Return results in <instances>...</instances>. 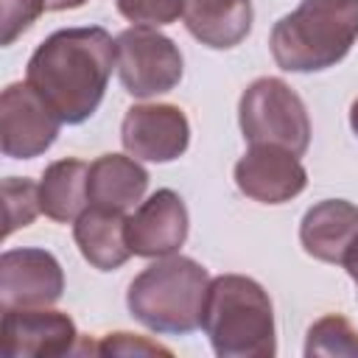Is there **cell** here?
<instances>
[{
	"label": "cell",
	"mask_w": 358,
	"mask_h": 358,
	"mask_svg": "<svg viewBox=\"0 0 358 358\" xmlns=\"http://www.w3.org/2000/svg\"><path fill=\"white\" fill-rule=\"evenodd\" d=\"M112 67L115 39L103 28H62L28 59V84L62 123L76 126L101 106Z\"/></svg>",
	"instance_id": "cell-1"
},
{
	"label": "cell",
	"mask_w": 358,
	"mask_h": 358,
	"mask_svg": "<svg viewBox=\"0 0 358 358\" xmlns=\"http://www.w3.org/2000/svg\"><path fill=\"white\" fill-rule=\"evenodd\" d=\"M201 330L218 358H271L277 352L271 299L257 280L243 274L210 280Z\"/></svg>",
	"instance_id": "cell-2"
},
{
	"label": "cell",
	"mask_w": 358,
	"mask_h": 358,
	"mask_svg": "<svg viewBox=\"0 0 358 358\" xmlns=\"http://www.w3.org/2000/svg\"><path fill=\"white\" fill-rule=\"evenodd\" d=\"M358 39V0H302L271 28L277 67L316 73L338 64Z\"/></svg>",
	"instance_id": "cell-3"
},
{
	"label": "cell",
	"mask_w": 358,
	"mask_h": 358,
	"mask_svg": "<svg viewBox=\"0 0 358 358\" xmlns=\"http://www.w3.org/2000/svg\"><path fill=\"white\" fill-rule=\"evenodd\" d=\"M210 274L201 263L168 255L145 266L129 285V313L162 336H187L201 327Z\"/></svg>",
	"instance_id": "cell-4"
},
{
	"label": "cell",
	"mask_w": 358,
	"mask_h": 358,
	"mask_svg": "<svg viewBox=\"0 0 358 358\" xmlns=\"http://www.w3.org/2000/svg\"><path fill=\"white\" fill-rule=\"evenodd\" d=\"M238 123L249 145H277L302 157L310 145V117L302 98L277 76L255 78L238 101Z\"/></svg>",
	"instance_id": "cell-5"
},
{
	"label": "cell",
	"mask_w": 358,
	"mask_h": 358,
	"mask_svg": "<svg viewBox=\"0 0 358 358\" xmlns=\"http://www.w3.org/2000/svg\"><path fill=\"white\" fill-rule=\"evenodd\" d=\"M115 67L120 84L134 98L171 92L185 73L182 50L157 28H126L115 39Z\"/></svg>",
	"instance_id": "cell-6"
},
{
	"label": "cell",
	"mask_w": 358,
	"mask_h": 358,
	"mask_svg": "<svg viewBox=\"0 0 358 358\" xmlns=\"http://www.w3.org/2000/svg\"><path fill=\"white\" fill-rule=\"evenodd\" d=\"M62 117L25 81L8 84L0 95V148L11 159H34L59 137Z\"/></svg>",
	"instance_id": "cell-7"
},
{
	"label": "cell",
	"mask_w": 358,
	"mask_h": 358,
	"mask_svg": "<svg viewBox=\"0 0 358 358\" xmlns=\"http://www.w3.org/2000/svg\"><path fill=\"white\" fill-rule=\"evenodd\" d=\"M120 140L134 159L173 162L187 151L190 123L173 103H137L123 115Z\"/></svg>",
	"instance_id": "cell-8"
},
{
	"label": "cell",
	"mask_w": 358,
	"mask_h": 358,
	"mask_svg": "<svg viewBox=\"0 0 358 358\" xmlns=\"http://www.w3.org/2000/svg\"><path fill=\"white\" fill-rule=\"evenodd\" d=\"M0 341L6 358H53L76 350L78 330L64 310L6 308Z\"/></svg>",
	"instance_id": "cell-9"
},
{
	"label": "cell",
	"mask_w": 358,
	"mask_h": 358,
	"mask_svg": "<svg viewBox=\"0 0 358 358\" xmlns=\"http://www.w3.org/2000/svg\"><path fill=\"white\" fill-rule=\"evenodd\" d=\"M62 291L64 271L48 249H6L0 255V310L50 308Z\"/></svg>",
	"instance_id": "cell-10"
},
{
	"label": "cell",
	"mask_w": 358,
	"mask_h": 358,
	"mask_svg": "<svg viewBox=\"0 0 358 358\" xmlns=\"http://www.w3.org/2000/svg\"><path fill=\"white\" fill-rule=\"evenodd\" d=\"M238 190L260 204H285L308 185V171L296 154L277 145H249L235 162Z\"/></svg>",
	"instance_id": "cell-11"
},
{
	"label": "cell",
	"mask_w": 358,
	"mask_h": 358,
	"mask_svg": "<svg viewBox=\"0 0 358 358\" xmlns=\"http://www.w3.org/2000/svg\"><path fill=\"white\" fill-rule=\"evenodd\" d=\"M187 227L190 218L182 196L162 187L126 218V243L137 257H168L187 241Z\"/></svg>",
	"instance_id": "cell-12"
},
{
	"label": "cell",
	"mask_w": 358,
	"mask_h": 358,
	"mask_svg": "<svg viewBox=\"0 0 358 358\" xmlns=\"http://www.w3.org/2000/svg\"><path fill=\"white\" fill-rule=\"evenodd\" d=\"M358 235V207L344 199L313 204L299 224L302 249L322 263H344L350 243Z\"/></svg>",
	"instance_id": "cell-13"
},
{
	"label": "cell",
	"mask_w": 358,
	"mask_h": 358,
	"mask_svg": "<svg viewBox=\"0 0 358 358\" xmlns=\"http://www.w3.org/2000/svg\"><path fill=\"white\" fill-rule=\"evenodd\" d=\"M148 190V171L131 154H101L90 165L87 193L90 207L126 213L143 201Z\"/></svg>",
	"instance_id": "cell-14"
},
{
	"label": "cell",
	"mask_w": 358,
	"mask_h": 358,
	"mask_svg": "<svg viewBox=\"0 0 358 358\" xmlns=\"http://www.w3.org/2000/svg\"><path fill=\"white\" fill-rule=\"evenodd\" d=\"M182 20L193 39L213 50H229L252 31L249 0H182Z\"/></svg>",
	"instance_id": "cell-15"
},
{
	"label": "cell",
	"mask_w": 358,
	"mask_h": 358,
	"mask_svg": "<svg viewBox=\"0 0 358 358\" xmlns=\"http://www.w3.org/2000/svg\"><path fill=\"white\" fill-rule=\"evenodd\" d=\"M73 238H76L81 257L98 271H115L131 255V249L126 243V215L123 213L87 207L73 221Z\"/></svg>",
	"instance_id": "cell-16"
},
{
	"label": "cell",
	"mask_w": 358,
	"mask_h": 358,
	"mask_svg": "<svg viewBox=\"0 0 358 358\" xmlns=\"http://www.w3.org/2000/svg\"><path fill=\"white\" fill-rule=\"evenodd\" d=\"M87 176H90V165L81 162V159H56V162H50L42 173V182H39L42 213L48 218L59 221V224L76 221L90 204Z\"/></svg>",
	"instance_id": "cell-17"
},
{
	"label": "cell",
	"mask_w": 358,
	"mask_h": 358,
	"mask_svg": "<svg viewBox=\"0 0 358 358\" xmlns=\"http://www.w3.org/2000/svg\"><path fill=\"white\" fill-rule=\"evenodd\" d=\"M305 355H358V330L338 313L322 316L308 330Z\"/></svg>",
	"instance_id": "cell-18"
},
{
	"label": "cell",
	"mask_w": 358,
	"mask_h": 358,
	"mask_svg": "<svg viewBox=\"0 0 358 358\" xmlns=\"http://www.w3.org/2000/svg\"><path fill=\"white\" fill-rule=\"evenodd\" d=\"M3 199H6V229H3V238L17 232L20 227H28L42 213L39 185H34L31 179H20V176L3 179Z\"/></svg>",
	"instance_id": "cell-19"
},
{
	"label": "cell",
	"mask_w": 358,
	"mask_h": 358,
	"mask_svg": "<svg viewBox=\"0 0 358 358\" xmlns=\"http://www.w3.org/2000/svg\"><path fill=\"white\" fill-rule=\"evenodd\" d=\"M123 20L140 28L171 25L182 17V0H115Z\"/></svg>",
	"instance_id": "cell-20"
},
{
	"label": "cell",
	"mask_w": 358,
	"mask_h": 358,
	"mask_svg": "<svg viewBox=\"0 0 358 358\" xmlns=\"http://www.w3.org/2000/svg\"><path fill=\"white\" fill-rule=\"evenodd\" d=\"M42 11L45 0H0V45H11L17 36H22Z\"/></svg>",
	"instance_id": "cell-21"
},
{
	"label": "cell",
	"mask_w": 358,
	"mask_h": 358,
	"mask_svg": "<svg viewBox=\"0 0 358 358\" xmlns=\"http://www.w3.org/2000/svg\"><path fill=\"white\" fill-rule=\"evenodd\" d=\"M87 350L98 355H171L168 347L134 333H106L95 347H87Z\"/></svg>",
	"instance_id": "cell-22"
},
{
	"label": "cell",
	"mask_w": 358,
	"mask_h": 358,
	"mask_svg": "<svg viewBox=\"0 0 358 358\" xmlns=\"http://www.w3.org/2000/svg\"><path fill=\"white\" fill-rule=\"evenodd\" d=\"M344 268H347V274L352 277V280H358V235H355V241L350 243V249H347V255H344V263H341Z\"/></svg>",
	"instance_id": "cell-23"
},
{
	"label": "cell",
	"mask_w": 358,
	"mask_h": 358,
	"mask_svg": "<svg viewBox=\"0 0 358 358\" xmlns=\"http://www.w3.org/2000/svg\"><path fill=\"white\" fill-rule=\"evenodd\" d=\"M87 0H45V11H67V8H81Z\"/></svg>",
	"instance_id": "cell-24"
},
{
	"label": "cell",
	"mask_w": 358,
	"mask_h": 358,
	"mask_svg": "<svg viewBox=\"0 0 358 358\" xmlns=\"http://www.w3.org/2000/svg\"><path fill=\"white\" fill-rule=\"evenodd\" d=\"M350 126H352V131H355V137H358V98H355L352 106H350Z\"/></svg>",
	"instance_id": "cell-25"
},
{
	"label": "cell",
	"mask_w": 358,
	"mask_h": 358,
	"mask_svg": "<svg viewBox=\"0 0 358 358\" xmlns=\"http://www.w3.org/2000/svg\"><path fill=\"white\" fill-rule=\"evenodd\" d=\"M355 282H358V280H355Z\"/></svg>",
	"instance_id": "cell-26"
}]
</instances>
